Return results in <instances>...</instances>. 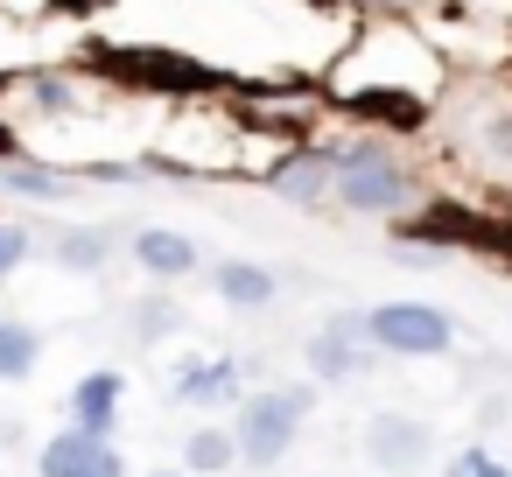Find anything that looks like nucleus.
Wrapping results in <instances>:
<instances>
[{
  "label": "nucleus",
  "mask_w": 512,
  "mask_h": 477,
  "mask_svg": "<svg viewBox=\"0 0 512 477\" xmlns=\"http://www.w3.org/2000/svg\"><path fill=\"white\" fill-rule=\"evenodd\" d=\"M330 197L344 211H365V218H393L414 204V176L379 148V141H351L330 155Z\"/></svg>",
  "instance_id": "nucleus-1"
},
{
  "label": "nucleus",
  "mask_w": 512,
  "mask_h": 477,
  "mask_svg": "<svg viewBox=\"0 0 512 477\" xmlns=\"http://www.w3.org/2000/svg\"><path fill=\"white\" fill-rule=\"evenodd\" d=\"M309 407H316V386H267V393H246L239 400V421H232V442H239V456L246 463H281L288 449H295V435H302V421H309Z\"/></svg>",
  "instance_id": "nucleus-2"
},
{
  "label": "nucleus",
  "mask_w": 512,
  "mask_h": 477,
  "mask_svg": "<svg viewBox=\"0 0 512 477\" xmlns=\"http://www.w3.org/2000/svg\"><path fill=\"white\" fill-rule=\"evenodd\" d=\"M365 344L379 358H442L456 344V323L435 302H372L365 309Z\"/></svg>",
  "instance_id": "nucleus-3"
},
{
  "label": "nucleus",
  "mask_w": 512,
  "mask_h": 477,
  "mask_svg": "<svg viewBox=\"0 0 512 477\" xmlns=\"http://www.w3.org/2000/svg\"><path fill=\"white\" fill-rule=\"evenodd\" d=\"M309 379H323V386H344V379H365L372 372V344H365V316L358 309H344V316H330L316 337H309Z\"/></svg>",
  "instance_id": "nucleus-4"
},
{
  "label": "nucleus",
  "mask_w": 512,
  "mask_h": 477,
  "mask_svg": "<svg viewBox=\"0 0 512 477\" xmlns=\"http://www.w3.org/2000/svg\"><path fill=\"white\" fill-rule=\"evenodd\" d=\"M400 239L414 246H477V253H512V225L498 218H477V211H456V204H428L400 225Z\"/></svg>",
  "instance_id": "nucleus-5"
},
{
  "label": "nucleus",
  "mask_w": 512,
  "mask_h": 477,
  "mask_svg": "<svg viewBox=\"0 0 512 477\" xmlns=\"http://www.w3.org/2000/svg\"><path fill=\"white\" fill-rule=\"evenodd\" d=\"M358 442H365V463H372V470L407 477V470H421V463H428L435 428H428V421H414V414H393V407H386V414H372V421H365V435H358Z\"/></svg>",
  "instance_id": "nucleus-6"
},
{
  "label": "nucleus",
  "mask_w": 512,
  "mask_h": 477,
  "mask_svg": "<svg viewBox=\"0 0 512 477\" xmlns=\"http://www.w3.org/2000/svg\"><path fill=\"white\" fill-rule=\"evenodd\" d=\"M36 477H127V456L113 449V435L57 428V435L36 449Z\"/></svg>",
  "instance_id": "nucleus-7"
},
{
  "label": "nucleus",
  "mask_w": 512,
  "mask_h": 477,
  "mask_svg": "<svg viewBox=\"0 0 512 477\" xmlns=\"http://www.w3.org/2000/svg\"><path fill=\"white\" fill-rule=\"evenodd\" d=\"M99 71H120V78H134V85H169V92H190V85H211V71L204 64H190V57H176V50H85Z\"/></svg>",
  "instance_id": "nucleus-8"
},
{
  "label": "nucleus",
  "mask_w": 512,
  "mask_h": 477,
  "mask_svg": "<svg viewBox=\"0 0 512 477\" xmlns=\"http://www.w3.org/2000/svg\"><path fill=\"white\" fill-rule=\"evenodd\" d=\"M134 267H141L148 281H190V274L204 267V253H197V239H190V232L141 225V232H134Z\"/></svg>",
  "instance_id": "nucleus-9"
},
{
  "label": "nucleus",
  "mask_w": 512,
  "mask_h": 477,
  "mask_svg": "<svg viewBox=\"0 0 512 477\" xmlns=\"http://www.w3.org/2000/svg\"><path fill=\"white\" fill-rule=\"evenodd\" d=\"M169 400H183V407H232V400H246V372H239V358H190V365H176V393Z\"/></svg>",
  "instance_id": "nucleus-10"
},
{
  "label": "nucleus",
  "mask_w": 512,
  "mask_h": 477,
  "mask_svg": "<svg viewBox=\"0 0 512 477\" xmlns=\"http://www.w3.org/2000/svg\"><path fill=\"white\" fill-rule=\"evenodd\" d=\"M120 400H127V379L106 365V372H85L78 386H71V428H85V435H113L120 428Z\"/></svg>",
  "instance_id": "nucleus-11"
},
{
  "label": "nucleus",
  "mask_w": 512,
  "mask_h": 477,
  "mask_svg": "<svg viewBox=\"0 0 512 477\" xmlns=\"http://www.w3.org/2000/svg\"><path fill=\"white\" fill-rule=\"evenodd\" d=\"M211 288H218L225 309H267V302L281 295L274 267H260V260H218V267H211Z\"/></svg>",
  "instance_id": "nucleus-12"
},
{
  "label": "nucleus",
  "mask_w": 512,
  "mask_h": 477,
  "mask_svg": "<svg viewBox=\"0 0 512 477\" xmlns=\"http://www.w3.org/2000/svg\"><path fill=\"white\" fill-rule=\"evenodd\" d=\"M267 183H274V197H288V204H316V197H330V155H316V148H309V155H288Z\"/></svg>",
  "instance_id": "nucleus-13"
},
{
  "label": "nucleus",
  "mask_w": 512,
  "mask_h": 477,
  "mask_svg": "<svg viewBox=\"0 0 512 477\" xmlns=\"http://www.w3.org/2000/svg\"><path fill=\"white\" fill-rule=\"evenodd\" d=\"M50 260L71 267V274H106V260H113V232H106V225H71V232L50 246Z\"/></svg>",
  "instance_id": "nucleus-14"
},
{
  "label": "nucleus",
  "mask_w": 512,
  "mask_h": 477,
  "mask_svg": "<svg viewBox=\"0 0 512 477\" xmlns=\"http://www.w3.org/2000/svg\"><path fill=\"white\" fill-rule=\"evenodd\" d=\"M36 365H43V330L8 316V323H0V386H22Z\"/></svg>",
  "instance_id": "nucleus-15"
},
{
  "label": "nucleus",
  "mask_w": 512,
  "mask_h": 477,
  "mask_svg": "<svg viewBox=\"0 0 512 477\" xmlns=\"http://www.w3.org/2000/svg\"><path fill=\"white\" fill-rule=\"evenodd\" d=\"M232 463H239L232 428H190V442H183V470L190 477H225Z\"/></svg>",
  "instance_id": "nucleus-16"
},
{
  "label": "nucleus",
  "mask_w": 512,
  "mask_h": 477,
  "mask_svg": "<svg viewBox=\"0 0 512 477\" xmlns=\"http://www.w3.org/2000/svg\"><path fill=\"white\" fill-rule=\"evenodd\" d=\"M351 113L386 120V127H421V120H428V106H421L414 92H351Z\"/></svg>",
  "instance_id": "nucleus-17"
},
{
  "label": "nucleus",
  "mask_w": 512,
  "mask_h": 477,
  "mask_svg": "<svg viewBox=\"0 0 512 477\" xmlns=\"http://www.w3.org/2000/svg\"><path fill=\"white\" fill-rule=\"evenodd\" d=\"M176 330H183V309H176L169 295L134 302V337H141V344H162V337H176Z\"/></svg>",
  "instance_id": "nucleus-18"
},
{
  "label": "nucleus",
  "mask_w": 512,
  "mask_h": 477,
  "mask_svg": "<svg viewBox=\"0 0 512 477\" xmlns=\"http://www.w3.org/2000/svg\"><path fill=\"white\" fill-rule=\"evenodd\" d=\"M0 190H8V197H43V204H50V197H71L64 176H50V169H15V162L0 169Z\"/></svg>",
  "instance_id": "nucleus-19"
},
{
  "label": "nucleus",
  "mask_w": 512,
  "mask_h": 477,
  "mask_svg": "<svg viewBox=\"0 0 512 477\" xmlns=\"http://www.w3.org/2000/svg\"><path fill=\"white\" fill-rule=\"evenodd\" d=\"M442 477H512V463L470 442V449H456V456H449V470H442Z\"/></svg>",
  "instance_id": "nucleus-20"
},
{
  "label": "nucleus",
  "mask_w": 512,
  "mask_h": 477,
  "mask_svg": "<svg viewBox=\"0 0 512 477\" xmlns=\"http://www.w3.org/2000/svg\"><path fill=\"white\" fill-rule=\"evenodd\" d=\"M36 253V239H29V225H15V218H0V281H8L22 260Z\"/></svg>",
  "instance_id": "nucleus-21"
},
{
  "label": "nucleus",
  "mask_w": 512,
  "mask_h": 477,
  "mask_svg": "<svg viewBox=\"0 0 512 477\" xmlns=\"http://www.w3.org/2000/svg\"><path fill=\"white\" fill-rule=\"evenodd\" d=\"M29 92H36V106H43V113H78L71 85H64V78H50V71H36V78H29Z\"/></svg>",
  "instance_id": "nucleus-22"
},
{
  "label": "nucleus",
  "mask_w": 512,
  "mask_h": 477,
  "mask_svg": "<svg viewBox=\"0 0 512 477\" xmlns=\"http://www.w3.org/2000/svg\"><path fill=\"white\" fill-rule=\"evenodd\" d=\"M57 15H99V8H113V0H50Z\"/></svg>",
  "instance_id": "nucleus-23"
},
{
  "label": "nucleus",
  "mask_w": 512,
  "mask_h": 477,
  "mask_svg": "<svg viewBox=\"0 0 512 477\" xmlns=\"http://www.w3.org/2000/svg\"><path fill=\"white\" fill-rule=\"evenodd\" d=\"M484 134H491V148H498V155H512V120H491Z\"/></svg>",
  "instance_id": "nucleus-24"
},
{
  "label": "nucleus",
  "mask_w": 512,
  "mask_h": 477,
  "mask_svg": "<svg viewBox=\"0 0 512 477\" xmlns=\"http://www.w3.org/2000/svg\"><path fill=\"white\" fill-rule=\"evenodd\" d=\"M15 162V127H0V169Z\"/></svg>",
  "instance_id": "nucleus-25"
},
{
  "label": "nucleus",
  "mask_w": 512,
  "mask_h": 477,
  "mask_svg": "<svg viewBox=\"0 0 512 477\" xmlns=\"http://www.w3.org/2000/svg\"><path fill=\"white\" fill-rule=\"evenodd\" d=\"M148 477H190V470H148Z\"/></svg>",
  "instance_id": "nucleus-26"
}]
</instances>
